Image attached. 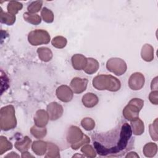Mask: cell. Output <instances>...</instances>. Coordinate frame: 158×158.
Returning <instances> with one entry per match:
<instances>
[{
	"mask_svg": "<svg viewBox=\"0 0 158 158\" xmlns=\"http://www.w3.org/2000/svg\"><path fill=\"white\" fill-rule=\"evenodd\" d=\"M149 130L152 139L155 141H157V118H156L154 122L152 124L149 125Z\"/></svg>",
	"mask_w": 158,
	"mask_h": 158,
	"instance_id": "obj_32",
	"label": "cell"
},
{
	"mask_svg": "<svg viewBox=\"0 0 158 158\" xmlns=\"http://www.w3.org/2000/svg\"><path fill=\"white\" fill-rule=\"evenodd\" d=\"M37 53L40 59L43 62H48L52 58V52L51 50L46 47L38 48Z\"/></svg>",
	"mask_w": 158,
	"mask_h": 158,
	"instance_id": "obj_19",
	"label": "cell"
},
{
	"mask_svg": "<svg viewBox=\"0 0 158 158\" xmlns=\"http://www.w3.org/2000/svg\"><path fill=\"white\" fill-rule=\"evenodd\" d=\"M89 142H90L89 138L88 136H86V135H84L83 138L80 141H79L77 143H75L74 144H71V148L73 149H74V150H77L79 148H80L81 146H83V145H85L86 144H88Z\"/></svg>",
	"mask_w": 158,
	"mask_h": 158,
	"instance_id": "obj_34",
	"label": "cell"
},
{
	"mask_svg": "<svg viewBox=\"0 0 158 158\" xmlns=\"http://www.w3.org/2000/svg\"><path fill=\"white\" fill-rule=\"evenodd\" d=\"M132 135V131L131 126L127 123L123 124L121 128L120 133V138L116 146L107 148L101 144L94 142V148L99 155L104 156H114V154L120 153L122 152L127 146L129 139H130Z\"/></svg>",
	"mask_w": 158,
	"mask_h": 158,
	"instance_id": "obj_1",
	"label": "cell"
},
{
	"mask_svg": "<svg viewBox=\"0 0 158 158\" xmlns=\"http://www.w3.org/2000/svg\"><path fill=\"white\" fill-rule=\"evenodd\" d=\"M43 20L46 23H52L54 20L53 12L47 7H43L41 12Z\"/></svg>",
	"mask_w": 158,
	"mask_h": 158,
	"instance_id": "obj_29",
	"label": "cell"
},
{
	"mask_svg": "<svg viewBox=\"0 0 158 158\" xmlns=\"http://www.w3.org/2000/svg\"><path fill=\"white\" fill-rule=\"evenodd\" d=\"M31 143V139L26 136H25L22 140L16 141L15 143V148L21 152L27 151V150L30 148V146Z\"/></svg>",
	"mask_w": 158,
	"mask_h": 158,
	"instance_id": "obj_20",
	"label": "cell"
},
{
	"mask_svg": "<svg viewBox=\"0 0 158 158\" xmlns=\"http://www.w3.org/2000/svg\"><path fill=\"white\" fill-rule=\"evenodd\" d=\"M81 125L85 130L87 131H91L93 130L95 127V122L91 118L86 117L81 120Z\"/></svg>",
	"mask_w": 158,
	"mask_h": 158,
	"instance_id": "obj_30",
	"label": "cell"
},
{
	"mask_svg": "<svg viewBox=\"0 0 158 158\" xmlns=\"http://www.w3.org/2000/svg\"><path fill=\"white\" fill-rule=\"evenodd\" d=\"M12 148V143L9 141L6 137L4 136H0V154L2 155L5 152Z\"/></svg>",
	"mask_w": 158,
	"mask_h": 158,
	"instance_id": "obj_27",
	"label": "cell"
},
{
	"mask_svg": "<svg viewBox=\"0 0 158 158\" xmlns=\"http://www.w3.org/2000/svg\"><path fill=\"white\" fill-rule=\"evenodd\" d=\"M151 88L152 90L154 89L157 90V77L152 80V81L151 82Z\"/></svg>",
	"mask_w": 158,
	"mask_h": 158,
	"instance_id": "obj_36",
	"label": "cell"
},
{
	"mask_svg": "<svg viewBox=\"0 0 158 158\" xmlns=\"http://www.w3.org/2000/svg\"><path fill=\"white\" fill-rule=\"evenodd\" d=\"M87 63V58L82 54H76L72 57L73 67L77 70H83Z\"/></svg>",
	"mask_w": 158,
	"mask_h": 158,
	"instance_id": "obj_13",
	"label": "cell"
},
{
	"mask_svg": "<svg viewBox=\"0 0 158 158\" xmlns=\"http://www.w3.org/2000/svg\"><path fill=\"white\" fill-rule=\"evenodd\" d=\"M56 96L59 99L64 102H70L73 96V92L72 89L67 85L59 86L56 91Z\"/></svg>",
	"mask_w": 158,
	"mask_h": 158,
	"instance_id": "obj_8",
	"label": "cell"
},
{
	"mask_svg": "<svg viewBox=\"0 0 158 158\" xmlns=\"http://www.w3.org/2000/svg\"><path fill=\"white\" fill-rule=\"evenodd\" d=\"M5 157H19V156L15 152H12L5 156Z\"/></svg>",
	"mask_w": 158,
	"mask_h": 158,
	"instance_id": "obj_39",
	"label": "cell"
},
{
	"mask_svg": "<svg viewBox=\"0 0 158 158\" xmlns=\"http://www.w3.org/2000/svg\"><path fill=\"white\" fill-rule=\"evenodd\" d=\"M62 106L56 102H52L47 106V112L51 120L59 118L63 114Z\"/></svg>",
	"mask_w": 158,
	"mask_h": 158,
	"instance_id": "obj_9",
	"label": "cell"
},
{
	"mask_svg": "<svg viewBox=\"0 0 158 158\" xmlns=\"http://www.w3.org/2000/svg\"><path fill=\"white\" fill-rule=\"evenodd\" d=\"M17 125L15 109L13 106L7 105L2 107L0 110V127L2 130L8 131Z\"/></svg>",
	"mask_w": 158,
	"mask_h": 158,
	"instance_id": "obj_3",
	"label": "cell"
},
{
	"mask_svg": "<svg viewBox=\"0 0 158 158\" xmlns=\"http://www.w3.org/2000/svg\"><path fill=\"white\" fill-rule=\"evenodd\" d=\"M158 91L157 90L152 91L149 95V99L151 102L153 104L157 105L158 104Z\"/></svg>",
	"mask_w": 158,
	"mask_h": 158,
	"instance_id": "obj_35",
	"label": "cell"
},
{
	"mask_svg": "<svg viewBox=\"0 0 158 158\" xmlns=\"http://www.w3.org/2000/svg\"><path fill=\"white\" fill-rule=\"evenodd\" d=\"M144 106V101L139 98L131 99L123 110V115L127 120L133 121L139 118V113Z\"/></svg>",
	"mask_w": 158,
	"mask_h": 158,
	"instance_id": "obj_4",
	"label": "cell"
},
{
	"mask_svg": "<svg viewBox=\"0 0 158 158\" xmlns=\"http://www.w3.org/2000/svg\"><path fill=\"white\" fill-rule=\"evenodd\" d=\"M88 80L86 78H81L79 77L73 78L70 82L72 90L74 93L80 94L86 90L88 85Z\"/></svg>",
	"mask_w": 158,
	"mask_h": 158,
	"instance_id": "obj_11",
	"label": "cell"
},
{
	"mask_svg": "<svg viewBox=\"0 0 158 158\" xmlns=\"http://www.w3.org/2000/svg\"><path fill=\"white\" fill-rule=\"evenodd\" d=\"M125 157H139V156L135 152H130Z\"/></svg>",
	"mask_w": 158,
	"mask_h": 158,
	"instance_id": "obj_38",
	"label": "cell"
},
{
	"mask_svg": "<svg viewBox=\"0 0 158 158\" xmlns=\"http://www.w3.org/2000/svg\"><path fill=\"white\" fill-rule=\"evenodd\" d=\"M99 67V64L98 61L95 59L89 57L87 59V63L83 70L85 73L89 75H91L97 72Z\"/></svg>",
	"mask_w": 158,
	"mask_h": 158,
	"instance_id": "obj_17",
	"label": "cell"
},
{
	"mask_svg": "<svg viewBox=\"0 0 158 158\" xmlns=\"http://www.w3.org/2000/svg\"><path fill=\"white\" fill-rule=\"evenodd\" d=\"M46 155L45 157L58 158L60 157V151L59 148L52 143H48Z\"/></svg>",
	"mask_w": 158,
	"mask_h": 158,
	"instance_id": "obj_21",
	"label": "cell"
},
{
	"mask_svg": "<svg viewBox=\"0 0 158 158\" xmlns=\"http://www.w3.org/2000/svg\"><path fill=\"white\" fill-rule=\"evenodd\" d=\"M131 128L132 133L135 135H141L144 131V125L143 122L139 118L131 121Z\"/></svg>",
	"mask_w": 158,
	"mask_h": 158,
	"instance_id": "obj_18",
	"label": "cell"
},
{
	"mask_svg": "<svg viewBox=\"0 0 158 158\" xmlns=\"http://www.w3.org/2000/svg\"><path fill=\"white\" fill-rule=\"evenodd\" d=\"M93 86L98 90H108L115 92L121 87L118 79L111 75H99L93 80Z\"/></svg>",
	"mask_w": 158,
	"mask_h": 158,
	"instance_id": "obj_2",
	"label": "cell"
},
{
	"mask_svg": "<svg viewBox=\"0 0 158 158\" xmlns=\"http://www.w3.org/2000/svg\"><path fill=\"white\" fill-rule=\"evenodd\" d=\"M49 119V118L47 111L43 109L37 110L34 116L35 124L39 127H44L47 125Z\"/></svg>",
	"mask_w": 158,
	"mask_h": 158,
	"instance_id": "obj_12",
	"label": "cell"
},
{
	"mask_svg": "<svg viewBox=\"0 0 158 158\" xmlns=\"http://www.w3.org/2000/svg\"><path fill=\"white\" fill-rule=\"evenodd\" d=\"M143 151L146 157H152L157 152V145L154 143H147L144 145Z\"/></svg>",
	"mask_w": 158,
	"mask_h": 158,
	"instance_id": "obj_22",
	"label": "cell"
},
{
	"mask_svg": "<svg viewBox=\"0 0 158 158\" xmlns=\"http://www.w3.org/2000/svg\"><path fill=\"white\" fill-rule=\"evenodd\" d=\"M81 101L85 107L88 108H92L98 103L99 99L95 94L92 93H87L82 97Z\"/></svg>",
	"mask_w": 158,
	"mask_h": 158,
	"instance_id": "obj_14",
	"label": "cell"
},
{
	"mask_svg": "<svg viewBox=\"0 0 158 158\" xmlns=\"http://www.w3.org/2000/svg\"><path fill=\"white\" fill-rule=\"evenodd\" d=\"M67 43V39L62 36H57L54 37L51 41L52 46L58 49L64 48L66 46Z\"/></svg>",
	"mask_w": 158,
	"mask_h": 158,
	"instance_id": "obj_28",
	"label": "cell"
},
{
	"mask_svg": "<svg viewBox=\"0 0 158 158\" xmlns=\"http://www.w3.org/2000/svg\"><path fill=\"white\" fill-rule=\"evenodd\" d=\"M76 156H79V157H83V156H81V155H74L73 157H76Z\"/></svg>",
	"mask_w": 158,
	"mask_h": 158,
	"instance_id": "obj_40",
	"label": "cell"
},
{
	"mask_svg": "<svg viewBox=\"0 0 158 158\" xmlns=\"http://www.w3.org/2000/svg\"><path fill=\"white\" fill-rule=\"evenodd\" d=\"M23 7V4L17 1H10L9 2L7 7V11L9 14L15 15Z\"/></svg>",
	"mask_w": 158,
	"mask_h": 158,
	"instance_id": "obj_24",
	"label": "cell"
},
{
	"mask_svg": "<svg viewBox=\"0 0 158 158\" xmlns=\"http://www.w3.org/2000/svg\"><path fill=\"white\" fill-rule=\"evenodd\" d=\"M107 69L117 76L125 73L127 69L126 62L122 59L114 57L109 59L106 63Z\"/></svg>",
	"mask_w": 158,
	"mask_h": 158,
	"instance_id": "obj_6",
	"label": "cell"
},
{
	"mask_svg": "<svg viewBox=\"0 0 158 158\" xmlns=\"http://www.w3.org/2000/svg\"><path fill=\"white\" fill-rule=\"evenodd\" d=\"M50 35L44 30H35L30 31L28 35V41L33 46L45 44L49 43Z\"/></svg>",
	"mask_w": 158,
	"mask_h": 158,
	"instance_id": "obj_5",
	"label": "cell"
},
{
	"mask_svg": "<svg viewBox=\"0 0 158 158\" xmlns=\"http://www.w3.org/2000/svg\"><path fill=\"white\" fill-rule=\"evenodd\" d=\"M23 17L25 21L35 25L40 24L41 22V19L40 16L36 14H31L28 12H25Z\"/></svg>",
	"mask_w": 158,
	"mask_h": 158,
	"instance_id": "obj_25",
	"label": "cell"
},
{
	"mask_svg": "<svg viewBox=\"0 0 158 158\" xmlns=\"http://www.w3.org/2000/svg\"><path fill=\"white\" fill-rule=\"evenodd\" d=\"M48 143L43 141H35L32 143V151L38 156L44 155L47 151Z\"/></svg>",
	"mask_w": 158,
	"mask_h": 158,
	"instance_id": "obj_15",
	"label": "cell"
},
{
	"mask_svg": "<svg viewBox=\"0 0 158 158\" xmlns=\"http://www.w3.org/2000/svg\"><path fill=\"white\" fill-rule=\"evenodd\" d=\"M81 151L88 157H95L96 156V152L93 148L89 144H85L81 149Z\"/></svg>",
	"mask_w": 158,
	"mask_h": 158,
	"instance_id": "obj_33",
	"label": "cell"
},
{
	"mask_svg": "<svg viewBox=\"0 0 158 158\" xmlns=\"http://www.w3.org/2000/svg\"><path fill=\"white\" fill-rule=\"evenodd\" d=\"M145 82L144 75L140 72H135L130 77L128 80V86L133 90L141 89Z\"/></svg>",
	"mask_w": 158,
	"mask_h": 158,
	"instance_id": "obj_7",
	"label": "cell"
},
{
	"mask_svg": "<svg viewBox=\"0 0 158 158\" xmlns=\"http://www.w3.org/2000/svg\"><path fill=\"white\" fill-rule=\"evenodd\" d=\"M23 158H26V157H34L33 156L31 155L27 151H25V152H22V156H21Z\"/></svg>",
	"mask_w": 158,
	"mask_h": 158,
	"instance_id": "obj_37",
	"label": "cell"
},
{
	"mask_svg": "<svg viewBox=\"0 0 158 158\" xmlns=\"http://www.w3.org/2000/svg\"><path fill=\"white\" fill-rule=\"evenodd\" d=\"M43 5V1H35L31 2L28 7L27 9L28 10V12L31 14H35L40 11Z\"/></svg>",
	"mask_w": 158,
	"mask_h": 158,
	"instance_id": "obj_31",
	"label": "cell"
},
{
	"mask_svg": "<svg viewBox=\"0 0 158 158\" xmlns=\"http://www.w3.org/2000/svg\"><path fill=\"white\" fill-rule=\"evenodd\" d=\"M84 136L82 131L77 126H71L67 133V140L71 144L80 141Z\"/></svg>",
	"mask_w": 158,
	"mask_h": 158,
	"instance_id": "obj_10",
	"label": "cell"
},
{
	"mask_svg": "<svg viewBox=\"0 0 158 158\" xmlns=\"http://www.w3.org/2000/svg\"><path fill=\"white\" fill-rule=\"evenodd\" d=\"M0 20L1 22L7 25H13L16 20L15 15L9 14V12H5L3 11L2 8H1L0 12Z\"/></svg>",
	"mask_w": 158,
	"mask_h": 158,
	"instance_id": "obj_23",
	"label": "cell"
},
{
	"mask_svg": "<svg viewBox=\"0 0 158 158\" xmlns=\"http://www.w3.org/2000/svg\"><path fill=\"white\" fill-rule=\"evenodd\" d=\"M30 132L31 135L36 138L41 139L46 135L47 130L45 127H39L34 125L31 128Z\"/></svg>",
	"mask_w": 158,
	"mask_h": 158,
	"instance_id": "obj_26",
	"label": "cell"
},
{
	"mask_svg": "<svg viewBox=\"0 0 158 158\" xmlns=\"http://www.w3.org/2000/svg\"><path fill=\"white\" fill-rule=\"evenodd\" d=\"M141 56L146 62H151L154 59V48L149 44H144L141 49Z\"/></svg>",
	"mask_w": 158,
	"mask_h": 158,
	"instance_id": "obj_16",
	"label": "cell"
}]
</instances>
